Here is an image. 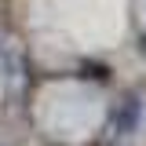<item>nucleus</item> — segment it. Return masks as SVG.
<instances>
[{
	"instance_id": "nucleus-1",
	"label": "nucleus",
	"mask_w": 146,
	"mask_h": 146,
	"mask_svg": "<svg viewBox=\"0 0 146 146\" xmlns=\"http://www.w3.org/2000/svg\"><path fill=\"white\" fill-rule=\"evenodd\" d=\"M143 121V102H139V95H124V99H117L113 110H110V128H113V135H131L135 128Z\"/></svg>"
}]
</instances>
